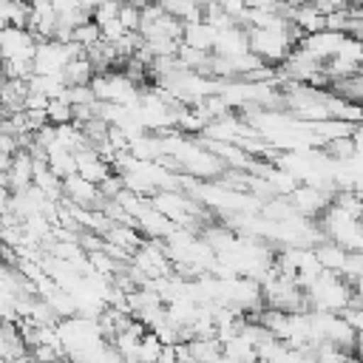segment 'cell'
Wrapping results in <instances>:
<instances>
[{"instance_id": "obj_1", "label": "cell", "mask_w": 363, "mask_h": 363, "mask_svg": "<svg viewBox=\"0 0 363 363\" xmlns=\"http://www.w3.org/2000/svg\"><path fill=\"white\" fill-rule=\"evenodd\" d=\"M306 306L312 312H332L340 315L346 306H352V284L343 281L337 272H320L318 281L306 289Z\"/></svg>"}, {"instance_id": "obj_2", "label": "cell", "mask_w": 363, "mask_h": 363, "mask_svg": "<svg viewBox=\"0 0 363 363\" xmlns=\"http://www.w3.org/2000/svg\"><path fill=\"white\" fill-rule=\"evenodd\" d=\"M286 199H289L292 210H295L298 216H303V218L323 216V213H326V207L332 204V196H329L326 190L315 187V184H298Z\"/></svg>"}, {"instance_id": "obj_3", "label": "cell", "mask_w": 363, "mask_h": 363, "mask_svg": "<svg viewBox=\"0 0 363 363\" xmlns=\"http://www.w3.org/2000/svg\"><path fill=\"white\" fill-rule=\"evenodd\" d=\"M62 199L68 204H77V207H94V210H102L105 199L99 196V187L88 179H82L79 173H71L62 179Z\"/></svg>"}, {"instance_id": "obj_4", "label": "cell", "mask_w": 363, "mask_h": 363, "mask_svg": "<svg viewBox=\"0 0 363 363\" xmlns=\"http://www.w3.org/2000/svg\"><path fill=\"white\" fill-rule=\"evenodd\" d=\"M133 227L145 235V238H153V241H164L170 233H173V221L167 218V216H162L153 204H150V199H147V204L136 213V218H133Z\"/></svg>"}, {"instance_id": "obj_5", "label": "cell", "mask_w": 363, "mask_h": 363, "mask_svg": "<svg viewBox=\"0 0 363 363\" xmlns=\"http://www.w3.org/2000/svg\"><path fill=\"white\" fill-rule=\"evenodd\" d=\"M343 40H346V34H337V31H326L323 28L318 34H306L295 48H303L306 54H312L320 62H326V60H332L337 54V48L343 45Z\"/></svg>"}, {"instance_id": "obj_6", "label": "cell", "mask_w": 363, "mask_h": 363, "mask_svg": "<svg viewBox=\"0 0 363 363\" xmlns=\"http://www.w3.org/2000/svg\"><path fill=\"white\" fill-rule=\"evenodd\" d=\"M34 184V159L28 150H17L11 156V164L6 170V187L11 193H23Z\"/></svg>"}, {"instance_id": "obj_7", "label": "cell", "mask_w": 363, "mask_h": 363, "mask_svg": "<svg viewBox=\"0 0 363 363\" xmlns=\"http://www.w3.org/2000/svg\"><path fill=\"white\" fill-rule=\"evenodd\" d=\"M74 162H77V173H79L82 179L94 182L96 187L113 173V167H111L94 147H82V150H77V153H74Z\"/></svg>"}, {"instance_id": "obj_8", "label": "cell", "mask_w": 363, "mask_h": 363, "mask_svg": "<svg viewBox=\"0 0 363 363\" xmlns=\"http://www.w3.org/2000/svg\"><path fill=\"white\" fill-rule=\"evenodd\" d=\"M250 51V43H247V28L241 26H233V28H224V31H216V43H213V54L218 57H238V54H247Z\"/></svg>"}, {"instance_id": "obj_9", "label": "cell", "mask_w": 363, "mask_h": 363, "mask_svg": "<svg viewBox=\"0 0 363 363\" xmlns=\"http://www.w3.org/2000/svg\"><path fill=\"white\" fill-rule=\"evenodd\" d=\"M26 94H28L26 79H6L0 85V111H3V116L20 113L23 105H26Z\"/></svg>"}, {"instance_id": "obj_10", "label": "cell", "mask_w": 363, "mask_h": 363, "mask_svg": "<svg viewBox=\"0 0 363 363\" xmlns=\"http://www.w3.org/2000/svg\"><path fill=\"white\" fill-rule=\"evenodd\" d=\"M213 43H216V28L210 23L199 20V23L182 26V45H190L199 51H213Z\"/></svg>"}, {"instance_id": "obj_11", "label": "cell", "mask_w": 363, "mask_h": 363, "mask_svg": "<svg viewBox=\"0 0 363 363\" xmlns=\"http://www.w3.org/2000/svg\"><path fill=\"white\" fill-rule=\"evenodd\" d=\"M312 252H315V258H318L320 269H326V272H337V275H340L343 261H346V255H349L340 244H335V241H329V238L318 241V244L312 247Z\"/></svg>"}, {"instance_id": "obj_12", "label": "cell", "mask_w": 363, "mask_h": 363, "mask_svg": "<svg viewBox=\"0 0 363 363\" xmlns=\"http://www.w3.org/2000/svg\"><path fill=\"white\" fill-rule=\"evenodd\" d=\"M289 23H295L306 37V34H318L326 28V14L315 6H295L289 14Z\"/></svg>"}, {"instance_id": "obj_13", "label": "cell", "mask_w": 363, "mask_h": 363, "mask_svg": "<svg viewBox=\"0 0 363 363\" xmlns=\"http://www.w3.org/2000/svg\"><path fill=\"white\" fill-rule=\"evenodd\" d=\"M45 164H48V170H51L54 176H60V179H65V176L77 173L74 153H71V150H65V147H62V145H57V142L45 150Z\"/></svg>"}, {"instance_id": "obj_14", "label": "cell", "mask_w": 363, "mask_h": 363, "mask_svg": "<svg viewBox=\"0 0 363 363\" xmlns=\"http://www.w3.org/2000/svg\"><path fill=\"white\" fill-rule=\"evenodd\" d=\"M94 65H91V60L85 57V54H79V57H74L65 68H62V82H65V88L68 85H91V79H94Z\"/></svg>"}, {"instance_id": "obj_15", "label": "cell", "mask_w": 363, "mask_h": 363, "mask_svg": "<svg viewBox=\"0 0 363 363\" xmlns=\"http://www.w3.org/2000/svg\"><path fill=\"white\" fill-rule=\"evenodd\" d=\"M187 343V352L196 363H216L221 357V343L218 337H190L184 340Z\"/></svg>"}, {"instance_id": "obj_16", "label": "cell", "mask_w": 363, "mask_h": 363, "mask_svg": "<svg viewBox=\"0 0 363 363\" xmlns=\"http://www.w3.org/2000/svg\"><path fill=\"white\" fill-rule=\"evenodd\" d=\"M221 343V352L224 354H230L233 360H238V363H255L258 360V354H255V346L238 332V335H233V337H227V340H218Z\"/></svg>"}, {"instance_id": "obj_17", "label": "cell", "mask_w": 363, "mask_h": 363, "mask_svg": "<svg viewBox=\"0 0 363 363\" xmlns=\"http://www.w3.org/2000/svg\"><path fill=\"white\" fill-rule=\"evenodd\" d=\"M164 352V346H162V340L147 329L142 337H139V346H136V360L139 363H156L159 360V354Z\"/></svg>"}, {"instance_id": "obj_18", "label": "cell", "mask_w": 363, "mask_h": 363, "mask_svg": "<svg viewBox=\"0 0 363 363\" xmlns=\"http://www.w3.org/2000/svg\"><path fill=\"white\" fill-rule=\"evenodd\" d=\"M45 119H48V125H68V122H74V108L62 99V96H57V99H48V108H45Z\"/></svg>"}, {"instance_id": "obj_19", "label": "cell", "mask_w": 363, "mask_h": 363, "mask_svg": "<svg viewBox=\"0 0 363 363\" xmlns=\"http://www.w3.org/2000/svg\"><path fill=\"white\" fill-rule=\"evenodd\" d=\"M62 99H65L71 108H91V105L96 102L91 85H68V88L62 91Z\"/></svg>"}, {"instance_id": "obj_20", "label": "cell", "mask_w": 363, "mask_h": 363, "mask_svg": "<svg viewBox=\"0 0 363 363\" xmlns=\"http://www.w3.org/2000/svg\"><path fill=\"white\" fill-rule=\"evenodd\" d=\"M354 153H357V147H354L352 136H346V139H332V142L323 145V156H329V159H335V162H349Z\"/></svg>"}, {"instance_id": "obj_21", "label": "cell", "mask_w": 363, "mask_h": 363, "mask_svg": "<svg viewBox=\"0 0 363 363\" xmlns=\"http://www.w3.org/2000/svg\"><path fill=\"white\" fill-rule=\"evenodd\" d=\"M74 43H77L82 51H88V48H94L96 43H102L99 26H96L94 20H88V23H82V26H77V28H74Z\"/></svg>"}, {"instance_id": "obj_22", "label": "cell", "mask_w": 363, "mask_h": 363, "mask_svg": "<svg viewBox=\"0 0 363 363\" xmlns=\"http://www.w3.org/2000/svg\"><path fill=\"white\" fill-rule=\"evenodd\" d=\"M119 6H122V0H99L96 3V9L91 11V20L99 26V23H108V20H113L116 14H119Z\"/></svg>"}, {"instance_id": "obj_23", "label": "cell", "mask_w": 363, "mask_h": 363, "mask_svg": "<svg viewBox=\"0 0 363 363\" xmlns=\"http://www.w3.org/2000/svg\"><path fill=\"white\" fill-rule=\"evenodd\" d=\"M116 17H119V23L125 26V31H139V23H142V9L130 6V3H122Z\"/></svg>"}, {"instance_id": "obj_24", "label": "cell", "mask_w": 363, "mask_h": 363, "mask_svg": "<svg viewBox=\"0 0 363 363\" xmlns=\"http://www.w3.org/2000/svg\"><path fill=\"white\" fill-rule=\"evenodd\" d=\"M99 34H102V43H116V40H122L128 31H125V26L119 23V17H113V20H108V23H99Z\"/></svg>"}, {"instance_id": "obj_25", "label": "cell", "mask_w": 363, "mask_h": 363, "mask_svg": "<svg viewBox=\"0 0 363 363\" xmlns=\"http://www.w3.org/2000/svg\"><path fill=\"white\" fill-rule=\"evenodd\" d=\"M340 318L354 329V332H363V306H346L340 312Z\"/></svg>"}, {"instance_id": "obj_26", "label": "cell", "mask_w": 363, "mask_h": 363, "mask_svg": "<svg viewBox=\"0 0 363 363\" xmlns=\"http://www.w3.org/2000/svg\"><path fill=\"white\" fill-rule=\"evenodd\" d=\"M45 108H48V96L45 94H37V91H28L26 94L23 111H40V113H45Z\"/></svg>"}, {"instance_id": "obj_27", "label": "cell", "mask_w": 363, "mask_h": 363, "mask_svg": "<svg viewBox=\"0 0 363 363\" xmlns=\"http://www.w3.org/2000/svg\"><path fill=\"white\" fill-rule=\"evenodd\" d=\"M156 363H176V352H173V346H164V352L159 354Z\"/></svg>"}, {"instance_id": "obj_28", "label": "cell", "mask_w": 363, "mask_h": 363, "mask_svg": "<svg viewBox=\"0 0 363 363\" xmlns=\"http://www.w3.org/2000/svg\"><path fill=\"white\" fill-rule=\"evenodd\" d=\"M352 354L363 360V332H357V337H354V349H352Z\"/></svg>"}, {"instance_id": "obj_29", "label": "cell", "mask_w": 363, "mask_h": 363, "mask_svg": "<svg viewBox=\"0 0 363 363\" xmlns=\"http://www.w3.org/2000/svg\"><path fill=\"white\" fill-rule=\"evenodd\" d=\"M352 193H354V196H357V199L363 201V173H360V176L354 179V184H352Z\"/></svg>"}, {"instance_id": "obj_30", "label": "cell", "mask_w": 363, "mask_h": 363, "mask_svg": "<svg viewBox=\"0 0 363 363\" xmlns=\"http://www.w3.org/2000/svg\"><path fill=\"white\" fill-rule=\"evenodd\" d=\"M6 79H9V77H6V68H3V62H0V85H3Z\"/></svg>"}]
</instances>
